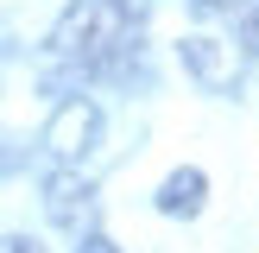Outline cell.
<instances>
[{
    "label": "cell",
    "mask_w": 259,
    "mask_h": 253,
    "mask_svg": "<svg viewBox=\"0 0 259 253\" xmlns=\"http://www.w3.org/2000/svg\"><path fill=\"white\" fill-rule=\"evenodd\" d=\"M95 133H101V108L89 95H70L57 114H51V126H45V146L57 152V164H76L89 146H95Z\"/></svg>",
    "instance_id": "7a4b0ae2"
},
{
    "label": "cell",
    "mask_w": 259,
    "mask_h": 253,
    "mask_svg": "<svg viewBox=\"0 0 259 253\" xmlns=\"http://www.w3.org/2000/svg\"><path fill=\"white\" fill-rule=\"evenodd\" d=\"M240 45H247V51H253V57H259V7L247 13V25H240Z\"/></svg>",
    "instance_id": "52a82bcc"
},
{
    "label": "cell",
    "mask_w": 259,
    "mask_h": 253,
    "mask_svg": "<svg viewBox=\"0 0 259 253\" xmlns=\"http://www.w3.org/2000/svg\"><path fill=\"white\" fill-rule=\"evenodd\" d=\"M76 253H120V247H114L108 234H82V247H76Z\"/></svg>",
    "instance_id": "ba28073f"
},
{
    "label": "cell",
    "mask_w": 259,
    "mask_h": 253,
    "mask_svg": "<svg viewBox=\"0 0 259 253\" xmlns=\"http://www.w3.org/2000/svg\"><path fill=\"white\" fill-rule=\"evenodd\" d=\"M202 196H209V177H202L196 164H184V171H171V177L158 184V209H164V215H196Z\"/></svg>",
    "instance_id": "5b68a950"
},
{
    "label": "cell",
    "mask_w": 259,
    "mask_h": 253,
    "mask_svg": "<svg viewBox=\"0 0 259 253\" xmlns=\"http://www.w3.org/2000/svg\"><path fill=\"white\" fill-rule=\"evenodd\" d=\"M89 209H95V184H89L76 164H57V171H45V215H51L57 228L82 234Z\"/></svg>",
    "instance_id": "3957f363"
},
{
    "label": "cell",
    "mask_w": 259,
    "mask_h": 253,
    "mask_svg": "<svg viewBox=\"0 0 259 253\" xmlns=\"http://www.w3.org/2000/svg\"><path fill=\"white\" fill-rule=\"evenodd\" d=\"M190 7H196V13H234L240 0H190Z\"/></svg>",
    "instance_id": "9c48e42d"
},
{
    "label": "cell",
    "mask_w": 259,
    "mask_h": 253,
    "mask_svg": "<svg viewBox=\"0 0 259 253\" xmlns=\"http://www.w3.org/2000/svg\"><path fill=\"white\" fill-rule=\"evenodd\" d=\"M184 70L196 76L202 89H234L240 82V57H234V45H222V38H209V32H196V38H184Z\"/></svg>",
    "instance_id": "277c9868"
},
{
    "label": "cell",
    "mask_w": 259,
    "mask_h": 253,
    "mask_svg": "<svg viewBox=\"0 0 259 253\" xmlns=\"http://www.w3.org/2000/svg\"><path fill=\"white\" fill-rule=\"evenodd\" d=\"M0 253H45L32 234H0Z\"/></svg>",
    "instance_id": "8992f818"
},
{
    "label": "cell",
    "mask_w": 259,
    "mask_h": 253,
    "mask_svg": "<svg viewBox=\"0 0 259 253\" xmlns=\"http://www.w3.org/2000/svg\"><path fill=\"white\" fill-rule=\"evenodd\" d=\"M126 25H133L126 0H70L63 19L51 25V51L70 63H108L126 45Z\"/></svg>",
    "instance_id": "6da1fadb"
}]
</instances>
